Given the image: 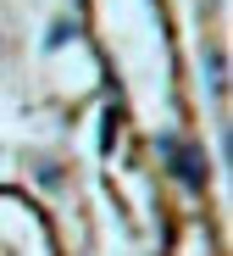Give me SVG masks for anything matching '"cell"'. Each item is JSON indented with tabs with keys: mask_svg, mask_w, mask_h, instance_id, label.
<instances>
[{
	"mask_svg": "<svg viewBox=\"0 0 233 256\" xmlns=\"http://www.w3.org/2000/svg\"><path fill=\"white\" fill-rule=\"evenodd\" d=\"M161 150H167L172 173H178L183 184H189V190H200V184H206V162H200V150H178V140H172V134L161 140Z\"/></svg>",
	"mask_w": 233,
	"mask_h": 256,
	"instance_id": "1",
	"label": "cell"
},
{
	"mask_svg": "<svg viewBox=\"0 0 233 256\" xmlns=\"http://www.w3.org/2000/svg\"><path fill=\"white\" fill-rule=\"evenodd\" d=\"M222 84H228V72H222V50L211 45V50H206V90L222 95Z\"/></svg>",
	"mask_w": 233,
	"mask_h": 256,
	"instance_id": "2",
	"label": "cell"
},
{
	"mask_svg": "<svg viewBox=\"0 0 233 256\" xmlns=\"http://www.w3.org/2000/svg\"><path fill=\"white\" fill-rule=\"evenodd\" d=\"M72 34H78L72 22H50V34H44V50H56V45H67Z\"/></svg>",
	"mask_w": 233,
	"mask_h": 256,
	"instance_id": "3",
	"label": "cell"
}]
</instances>
